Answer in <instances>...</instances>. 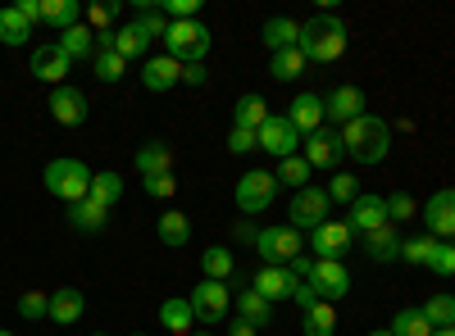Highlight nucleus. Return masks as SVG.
I'll return each mask as SVG.
<instances>
[{"label":"nucleus","mask_w":455,"mask_h":336,"mask_svg":"<svg viewBox=\"0 0 455 336\" xmlns=\"http://www.w3.org/2000/svg\"><path fill=\"white\" fill-rule=\"evenodd\" d=\"M341 151H347L351 160H360V164H383L387 151H392V123L364 109L355 123L341 128Z\"/></svg>","instance_id":"obj_1"},{"label":"nucleus","mask_w":455,"mask_h":336,"mask_svg":"<svg viewBox=\"0 0 455 336\" xmlns=\"http://www.w3.org/2000/svg\"><path fill=\"white\" fill-rule=\"evenodd\" d=\"M296 51L306 59H315V64L341 59V51H347V23H341L337 14H319L310 23H300V46Z\"/></svg>","instance_id":"obj_2"},{"label":"nucleus","mask_w":455,"mask_h":336,"mask_svg":"<svg viewBox=\"0 0 455 336\" xmlns=\"http://www.w3.org/2000/svg\"><path fill=\"white\" fill-rule=\"evenodd\" d=\"M210 42H214V36H210L205 23H196V19H178V23H169L164 51H169V59H178V64H205Z\"/></svg>","instance_id":"obj_3"},{"label":"nucleus","mask_w":455,"mask_h":336,"mask_svg":"<svg viewBox=\"0 0 455 336\" xmlns=\"http://www.w3.org/2000/svg\"><path fill=\"white\" fill-rule=\"evenodd\" d=\"M92 177L96 173L83 160H51L46 164V191L60 196V200H68V205H78V200L92 196Z\"/></svg>","instance_id":"obj_4"},{"label":"nucleus","mask_w":455,"mask_h":336,"mask_svg":"<svg viewBox=\"0 0 455 336\" xmlns=\"http://www.w3.org/2000/svg\"><path fill=\"white\" fill-rule=\"evenodd\" d=\"M255 250H259V264H269V269H287L291 259L300 254V232L291 228V223L264 228V232L255 237Z\"/></svg>","instance_id":"obj_5"},{"label":"nucleus","mask_w":455,"mask_h":336,"mask_svg":"<svg viewBox=\"0 0 455 336\" xmlns=\"http://www.w3.org/2000/svg\"><path fill=\"white\" fill-rule=\"evenodd\" d=\"M332 218V200H328V191L323 186H306V191H296L291 196V228L300 232H315L319 223H328Z\"/></svg>","instance_id":"obj_6"},{"label":"nucleus","mask_w":455,"mask_h":336,"mask_svg":"<svg viewBox=\"0 0 455 336\" xmlns=\"http://www.w3.org/2000/svg\"><path fill=\"white\" fill-rule=\"evenodd\" d=\"M274 196H278V177L264 173V168H255L237 182V209L242 214H264L274 205Z\"/></svg>","instance_id":"obj_7"},{"label":"nucleus","mask_w":455,"mask_h":336,"mask_svg":"<svg viewBox=\"0 0 455 336\" xmlns=\"http://www.w3.org/2000/svg\"><path fill=\"white\" fill-rule=\"evenodd\" d=\"M255 145H259V151H269V155H278V160H291V155H300V132L287 123V114L283 119L269 114L264 128L255 132Z\"/></svg>","instance_id":"obj_8"},{"label":"nucleus","mask_w":455,"mask_h":336,"mask_svg":"<svg viewBox=\"0 0 455 336\" xmlns=\"http://www.w3.org/2000/svg\"><path fill=\"white\" fill-rule=\"evenodd\" d=\"M315 291H319V301H341V295L351 291V273H347V264L341 259H315V269H310V277H306Z\"/></svg>","instance_id":"obj_9"},{"label":"nucleus","mask_w":455,"mask_h":336,"mask_svg":"<svg viewBox=\"0 0 455 336\" xmlns=\"http://www.w3.org/2000/svg\"><path fill=\"white\" fill-rule=\"evenodd\" d=\"M192 314H196V323H223L228 318V282H196L192 286Z\"/></svg>","instance_id":"obj_10"},{"label":"nucleus","mask_w":455,"mask_h":336,"mask_svg":"<svg viewBox=\"0 0 455 336\" xmlns=\"http://www.w3.org/2000/svg\"><path fill=\"white\" fill-rule=\"evenodd\" d=\"M351 241H355V232H351L347 218H328V223H319V228L310 232V246H315L319 259H341L351 250Z\"/></svg>","instance_id":"obj_11"},{"label":"nucleus","mask_w":455,"mask_h":336,"mask_svg":"<svg viewBox=\"0 0 455 336\" xmlns=\"http://www.w3.org/2000/svg\"><path fill=\"white\" fill-rule=\"evenodd\" d=\"M424 228L433 241H455V186H446L424 205Z\"/></svg>","instance_id":"obj_12"},{"label":"nucleus","mask_w":455,"mask_h":336,"mask_svg":"<svg viewBox=\"0 0 455 336\" xmlns=\"http://www.w3.org/2000/svg\"><path fill=\"white\" fill-rule=\"evenodd\" d=\"M347 223H351V232H364V237L378 232V228H387V223H392V218H387V196L360 191L355 205H351V218H347Z\"/></svg>","instance_id":"obj_13"},{"label":"nucleus","mask_w":455,"mask_h":336,"mask_svg":"<svg viewBox=\"0 0 455 336\" xmlns=\"http://www.w3.org/2000/svg\"><path fill=\"white\" fill-rule=\"evenodd\" d=\"M341 155H347V151H341V132L337 128H319V132H310L306 137V160H310V168H332L337 173V160Z\"/></svg>","instance_id":"obj_14"},{"label":"nucleus","mask_w":455,"mask_h":336,"mask_svg":"<svg viewBox=\"0 0 455 336\" xmlns=\"http://www.w3.org/2000/svg\"><path fill=\"white\" fill-rule=\"evenodd\" d=\"M364 114V91L360 87H337L328 100H323V119L332 123V128H347V123H355Z\"/></svg>","instance_id":"obj_15"},{"label":"nucleus","mask_w":455,"mask_h":336,"mask_svg":"<svg viewBox=\"0 0 455 336\" xmlns=\"http://www.w3.org/2000/svg\"><path fill=\"white\" fill-rule=\"evenodd\" d=\"M296 282H306V277H296L291 269H269V264H259L251 291H259L269 305H278V301H291V286H296Z\"/></svg>","instance_id":"obj_16"},{"label":"nucleus","mask_w":455,"mask_h":336,"mask_svg":"<svg viewBox=\"0 0 455 336\" xmlns=\"http://www.w3.org/2000/svg\"><path fill=\"white\" fill-rule=\"evenodd\" d=\"M68 55L60 51V42H51V46H36L32 51V78L36 82H55V87H64V73H68Z\"/></svg>","instance_id":"obj_17"},{"label":"nucleus","mask_w":455,"mask_h":336,"mask_svg":"<svg viewBox=\"0 0 455 336\" xmlns=\"http://www.w3.org/2000/svg\"><path fill=\"white\" fill-rule=\"evenodd\" d=\"M51 114H55V123H64V128H83V123H87V96H83L78 87H55Z\"/></svg>","instance_id":"obj_18"},{"label":"nucleus","mask_w":455,"mask_h":336,"mask_svg":"<svg viewBox=\"0 0 455 336\" xmlns=\"http://www.w3.org/2000/svg\"><path fill=\"white\" fill-rule=\"evenodd\" d=\"M141 82H146V91L164 96V91H173V87L182 82V64H178V59H169V55L146 59V68H141Z\"/></svg>","instance_id":"obj_19"},{"label":"nucleus","mask_w":455,"mask_h":336,"mask_svg":"<svg viewBox=\"0 0 455 336\" xmlns=\"http://www.w3.org/2000/svg\"><path fill=\"white\" fill-rule=\"evenodd\" d=\"M287 123H291L300 137L319 132V128H323V100H319V96H310V91H300V96L291 100V109H287Z\"/></svg>","instance_id":"obj_20"},{"label":"nucleus","mask_w":455,"mask_h":336,"mask_svg":"<svg viewBox=\"0 0 455 336\" xmlns=\"http://www.w3.org/2000/svg\"><path fill=\"white\" fill-rule=\"evenodd\" d=\"M83 309H87V301H83V291H78V286H60V291H51V323L73 327V323L83 318Z\"/></svg>","instance_id":"obj_21"},{"label":"nucleus","mask_w":455,"mask_h":336,"mask_svg":"<svg viewBox=\"0 0 455 336\" xmlns=\"http://www.w3.org/2000/svg\"><path fill=\"white\" fill-rule=\"evenodd\" d=\"M364 254L373 259V264H392V259H401V232H396V223L369 232L364 237Z\"/></svg>","instance_id":"obj_22"},{"label":"nucleus","mask_w":455,"mask_h":336,"mask_svg":"<svg viewBox=\"0 0 455 336\" xmlns=\"http://www.w3.org/2000/svg\"><path fill=\"white\" fill-rule=\"evenodd\" d=\"M264 51H296L300 46V23H291V19H269V23H264Z\"/></svg>","instance_id":"obj_23"},{"label":"nucleus","mask_w":455,"mask_h":336,"mask_svg":"<svg viewBox=\"0 0 455 336\" xmlns=\"http://www.w3.org/2000/svg\"><path fill=\"white\" fill-rule=\"evenodd\" d=\"M68 223H73V232H105L109 209L87 196V200H78V205H68Z\"/></svg>","instance_id":"obj_24"},{"label":"nucleus","mask_w":455,"mask_h":336,"mask_svg":"<svg viewBox=\"0 0 455 336\" xmlns=\"http://www.w3.org/2000/svg\"><path fill=\"white\" fill-rule=\"evenodd\" d=\"M60 51L68 59H96V32L87 23H73L68 32H60Z\"/></svg>","instance_id":"obj_25"},{"label":"nucleus","mask_w":455,"mask_h":336,"mask_svg":"<svg viewBox=\"0 0 455 336\" xmlns=\"http://www.w3.org/2000/svg\"><path fill=\"white\" fill-rule=\"evenodd\" d=\"M160 323H164L173 336H192V323H196L192 301H182V295H169V301L160 305Z\"/></svg>","instance_id":"obj_26"},{"label":"nucleus","mask_w":455,"mask_h":336,"mask_svg":"<svg viewBox=\"0 0 455 336\" xmlns=\"http://www.w3.org/2000/svg\"><path fill=\"white\" fill-rule=\"evenodd\" d=\"M169 168H173V151H169L164 141H150V145H141V151H137V173L141 177H160Z\"/></svg>","instance_id":"obj_27"},{"label":"nucleus","mask_w":455,"mask_h":336,"mask_svg":"<svg viewBox=\"0 0 455 336\" xmlns=\"http://www.w3.org/2000/svg\"><path fill=\"white\" fill-rule=\"evenodd\" d=\"M42 23L68 32L73 23H83V5L78 0H42Z\"/></svg>","instance_id":"obj_28"},{"label":"nucleus","mask_w":455,"mask_h":336,"mask_svg":"<svg viewBox=\"0 0 455 336\" xmlns=\"http://www.w3.org/2000/svg\"><path fill=\"white\" fill-rule=\"evenodd\" d=\"M237 318H246L255 327H269L274 323V305L264 301L259 291H237Z\"/></svg>","instance_id":"obj_29"},{"label":"nucleus","mask_w":455,"mask_h":336,"mask_svg":"<svg viewBox=\"0 0 455 336\" xmlns=\"http://www.w3.org/2000/svg\"><path fill=\"white\" fill-rule=\"evenodd\" d=\"M28 36H32V23L14 5H0V46H23Z\"/></svg>","instance_id":"obj_30"},{"label":"nucleus","mask_w":455,"mask_h":336,"mask_svg":"<svg viewBox=\"0 0 455 336\" xmlns=\"http://www.w3.org/2000/svg\"><path fill=\"white\" fill-rule=\"evenodd\" d=\"M310 160L306 155H291V160H278V186H291V191H306V186H310Z\"/></svg>","instance_id":"obj_31"},{"label":"nucleus","mask_w":455,"mask_h":336,"mask_svg":"<svg viewBox=\"0 0 455 336\" xmlns=\"http://www.w3.org/2000/svg\"><path fill=\"white\" fill-rule=\"evenodd\" d=\"M264 119H269V105H264V96H242V100H237L233 128H251V132H259Z\"/></svg>","instance_id":"obj_32"},{"label":"nucleus","mask_w":455,"mask_h":336,"mask_svg":"<svg viewBox=\"0 0 455 336\" xmlns=\"http://www.w3.org/2000/svg\"><path fill=\"white\" fill-rule=\"evenodd\" d=\"M201 269H205V277L210 282H228V277H233V250H223V246H210L205 254H201Z\"/></svg>","instance_id":"obj_33"},{"label":"nucleus","mask_w":455,"mask_h":336,"mask_svg":"<svg viewBox=\"0 0 455 336\" xmlns=\"http://www.w3.org/2000/svg\"><path fill=\"white\" fill-rule=\"evenodd\" d=\"M114 51H119L124 59H141V55L150 51V42H146L132 23H119V27H114Z\"/></svg>","instance_id":"obj_34"},{"label":"nucleus","mask_w":455,"mask_h":336,"mask_svg":"<svg viewBox=\"0 0 455 336\" xmlns=\"http://www.w3.org/2000/svg\"><path fill=\"white\" fill-rule=\"evenodd\" d=\"M160 241H164V246H187V241H192V218L178 214V209H169V214L160 218Z\"/></svg>","instance_id":"obj_35"},{"label":"nucleus","mask_w":455,"mask_h":336,"mask_svg":"<svg viewBox=\"0 0 455 336\" xmlns=\"http://www.w3.org/2000/svg\"><path fill=\"white\" fill-rule=\"evenodd\" d=\"M437 327L428 323V314L424 309H401L396 318H392V336H433Z\"/></svg>","instance_id":"obj_36"},{"label":"nucleus","mask_w":455,"mask_h":336,"mask_svg":"<svg viewBox=\"0 0 455 336\" xmlns=\"http://www.w3.org/2000/svg\"><path fill=\"white\" fill-rule=\"evenodd\" d=\"M92 200L105 205V209L119 205V200H124V177H119V173H96V177H92Z\"/></svg>","instance_id":"obj_37"},{"label":"nucleus","mask_w":455,"mask_h":336,"mask_svg":"<svg viewBox=\"0 0 455 336\" xmlns=\"http://www.w3.org/2000/svg\"><path fill=\"white\" fill-rule=\"evenodd\" d=\"M306 55H300V51H278L274 55V64H269V73H274V78L278 82H291V78H300V73H306Z\"/></svg>","instance_id":"obj_38"},{"label":"nucleus","mask_w":455,"mask_h":336,"mask_svg":"<svg viewBox=\"0 0 455 336\" xmlns=\"http://www.w3.org/2000/svg\"><path fill=\"white\" fill-rule=\"evenodd\" d=\"M306 336H337V309L328 301H319L310 314H306Z\"/></svg>","instance_id":"obj_39"},{"label":"nucleus","mask_w":455,"mask_h":336,"mask_svg":"<svg viewBox=\"0 0 455 336\" xmlns=\"http://www.w3.org/2000/svg\"><path fill=\"white\" fill-rule=\"evenodd\" d=\"M92 68H96V78H100V82H124L128 59H124L119 51H100V55L92 59Z\"/></svg>","instance_id":"obj_40"},{"label":"nucleus","mask_w":455,"mask_h":336,"mask_svg":"<svg viewBox=\"0 0 455 336\" xmlns=\"http://www.w3.org/2000/svg\"><path fill=\"white\" fill-rule=\"evenodd\" d=\"M169 23H173V19H169L164 10H146V14H137L132 27L146 36V42H164V36H169Z\"/></svg>","instance_id":"obj_41"},{"label":"nucleus","mask_w":455,"mask_h":336,"mask_svg":"<svg viewBox=\"0 0 455 336\" xmlns=\"http://www.w3.org/2000/svg\"><path fill=\"white\" fill-rule=\"evenodd\" d=\"M433 237L424 232V237H410V241H401V259L405 264H414V269H428V259H433Z\"/></svg>","instance_id":"obj_42"},{"label":"nucleus","mask_w":455,"mask_h":336,"mask_svg":"<svg viewBox=\"0 0 455 336\" xmlns=\"http://www.w3.org/2000/svg\"><path fill=\"white\" fill-rule=\"evenodd\" d=\"M328 191V200H337V205H355V196H360V177H351V173H332V182L323 186Z\"/></svg>","instance_id":"obj_43"},{"label":"nucleus","mask_w":455,"mask_h":336,"mask_svg":"<svg viewBox=\"0 0 455 336\" xmlns=\"http://www.w3.org/2000/svg\"><path fill=\"white\" fill-rule=\"evenodd\" d=\"M424 314H428L433 327H451V323H455V295H451V291H437L433 301L424 305Z\"/></svg>","instance_id":"obj_44"},{"label":"nucleus","mask_w":455,"mask_h":336,"mask_svg":"<svg viewBox=\"0 0 455 336\" xmlns=\"http://www.w3.org/2000/svg\"><path fill=\"white\" fill-rule=\"evenodd\" d=\"M19 314L32 318V323H36V318H51V295H46V291H28L23 301H19Z\"/></svg>","instance_id":"obj_45"},{"label":"nucleus","mask_w":455,"mask_h":336,"mask_svg":"<svg viewBox=\"0 0 455 336\" xmlns=\"http://www.w3.org/2000/svg\"><path fill=\"white\" fill-rule=\"evenodd\" d=\"M428 269H433L437 277H455V246H451V241H437V246H433Z\"/></svg>","instance_id":"obj_46"},{"label":"nucleus","mask_w":455,"mask_h":336,"mask_svg":"<svg viewBox=\"0 0 455 336\" xmlns=\"http://www.w3.org/2000/svg\"><path fill=\"white\" fill-rule=\"evenodd\" d=\"M83 23L92 32H109L114 27V5H83Z\"/></svg>","instance_id":"obj_47"},{"label":"nucleus","mask_w":455,"mask_h":336,"mask_svg":"<svg viewBox=\"0 0 455 336\" xmlns=\"http://www.w3.org/2000/svg\"><path fill=\"white\" fill-rule=\"evenodd\" d=\"M141 186H146V196H150V200H169V196L178 191L173 173H160V177H141Z\"/></svg>","instance_id":"obj_48"},{"label":"nucleus","mask_w":455,"mask_h":336,"mask_svg":"<svg viewBox=\"0 0 455 336\" xmlns=\"http://www.w3.org/2000/svg\"><path fill=\"white\" fill-rule=\"evenodd\" d=\"M414 209H419V205H414V196H410V191L387 196V218H392V223H396V218H414Z\"/></svg>","instance_id":"obj_49"},{"label":"nucleus","mask_w":455,"mask_h":336,"mask_svg":"<svg viewBox=\"0 0 455 336\" xmlns=\"http://www.w3.org/2000/svg\"><path fill=\"white\" fill-rule=\"evenodd\" d=\"M228 151H233V155L259 151V145H255V132H251V128H233V137H228Z\"/></svg>","instance_id":"obj_50"},{"label":"nucleus","mask_w":455,"mask_h":336,"mask_svg":"<svg viewBox=\"0 0 455 336\" xmlns=\"http://www.w3.org/2000/svg\"><path fill=\"white\" fill-rule=\"evenodd\" d=\"M291 301H296L300 309H306V314H310V309L319 305V291H315L310 282H296V286H291Z\"/></svg>","instance_id":"obj_51"},{"label":"nucleus","mask_w":455,"mask_h":336,"mask_svg":"<svg viewBox=\"0 0 455 336\" xmlns=\"http://www.w3.org/2000/svg\"><path fill=\"white\" fill-rule=\"evenodd\" d=\"M182 82L187 87H205L210 82V68L205 64H182Z\"/></svg>","instance_id":"obj_52"},{"label":"nucleus","mask_w":455,"mask_h":336,"mask_svg":"<svg viewBox=\"0 0 455 336\" xmlns=\"http://www.w3.org/2000/svg\"><path fill=\"white\" fill-rule=\"evenodd\" d=\"M196 10H201V0H169L173 23H178V19H196Z\"/></svg>","instance_id":"obj_53"},{"label":"nucleus","mask_w":455,"mask_h":336,"mask_svg":"<svg viewBox=\"0 0 455 336\" xmlns=\"http://www.w3.org/2000/svg\"><path fill=\"white\" fill-rule=\"evenodd\" d=\"M14 10H19V14H23V19H28L32 27H36V23H42V0H19V5H14Z\"/></svg>","instance_id":"obj_54"},{"label":"nucleus","mask_w":455,"mask_h":336,"mask_svg":"<svg viewBox=\"0 0 455 336\" xmlns=\"http://www.w3.org/2000/svg\"><path fill=\"white\" fill-rule=\"evenodd\" d=\"M259 327L255 323H246V318H233V327H228V336H255Z\"/></svg>","instance_id":"obj_55"},{"label":"nucleus","mask_w":455,"mask_h":336,"mask_svg":"<svg viewBox=\"0 0 455 336\" xmlns=\"http://www.w3.org/2000/svg\"><path fill=\"white\" fill-rule=\"evenodd\" d=\"M369 336H392V327H378V332H369Z\"/></svg>","instance_id":"obj_56"},{"label":"nucleus","mask_w":455,"mask_h":336,"mask_svg":"<svg viewBox=\"0 0 455 336\" xmlns=\"http://www.w3.org/2000/svg\"><path fill=\"white\" fill-rule=\"evenodd\" d=\"M433 336H455V332H451V327H437V332H433Z\"/></svg>","instance_id":"obj_57"},{"label":"nucleus","mask_w":455,"mask_h":336,"mask_svg":"<svg viewBox=\"0 0 455 336\" xmlns=\"http://www.w3.org/2000/svg\"><path fill=\"white\" fill-rule=\"evenodd\" d=\"M0 336H14V332H10V327H0Z\"/></svg>","instance_id":"obj_58"},{"label":"nucleus","mask_w":455,"mask_h":336,"mask_svg":"<svg viewBox=\"0 0 455 336\" xmlns=\"http://www.w3.org/2000/svg\"><path fill=\"white\" fill-rule=\"evenodd\" d=\"M192 336H210V332H192Z\"/></svg>","instance_id":"obj_59"},{"label":"nucleus","mask_w":455,"mask_h":336,"mask_svg":"<svg viewBox=\"0 0 455 336\" xmlns=\"http://www.w3.org/2000/svg\"><path fill=\"white\" fill-rule=\"evenodd\" d=\"M92 336H105V332H92Z\"/></svg>","instance_id":"obj_60"},{"label":"nucleus","mask_w":455,"mask_h":336,"mask_svg":"<svg viewBox=\"0 0 455 336\" xmlns=\"http://www.w3.org/2000/svg\"><path fill=\"white\" fill-rule=\"evenodd\" d=\"M132 336H146V332H132Z\"/></svg>","instance_id":"obj_61"},{"label":"nucleus","mask_w":455,"mask_h":336,"mask_svg":"<svg viewBox=\"0 0 455 336\" xmlns=\"http://www.w3.org/2000/svg\"><path fill=\"white\" fill-rule=\"evenodd\" d=\"M451 332H455V323H451Z\"/></svg>","instance_id":"obj_62"},{"label":"nucleus","mask_w":455,"mask_h":336,"mask_svg":"<svg viewBox=\"0 0 455 336\" xmlns=\"http://www.w3.org/2000/svg\"><path fill=\"white\" fill-rule=\"evenodd\" d=\"M451 246H455V241H451Z\"/></svg>","instance_id":"obj_63"}]
</instances>
